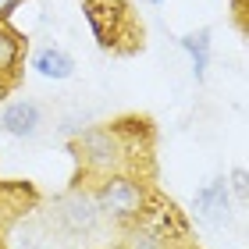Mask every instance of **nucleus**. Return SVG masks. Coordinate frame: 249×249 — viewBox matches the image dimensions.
<instances>
[{
    "label": "nucleus",
    "instance_id": "obj_5",
    "mask_svg": "<svg viewBox=\"0 0 249 249\" xmlns=\"http://www.w3.org/2000/svg\"><path fill=\"white\" fill-rule=\"evenodd\" d=\"M182 47L189 50V57H192V71H196V78H203V75H207V61H210V32L207 29L192 32V36L182 39Z\"/></svg>",
    "mask_w": 249,
    "mask_h": 249
},
{
    "label": "nucleus",
    "instance_id": "obj_9",
    "mask_svg": "<svg viewBox=\"0 0 249 249\" xmlns=\"http://www.w3.org/2000/svg\"><path fill=\"white\" fill-rule=\"evenodd\" d=\"M153 4H160V0H153Z\"/></svg>",
    "mask_w": 249,
    "mask_h": 249
},
{
    "label": "nucleus",
    "instance_id": "obj_1",
    "mask_svg": "<svg viewBox=\"0 0 249 249\" xmlns=\"http://www.w3.org/2000/svg\"><path fill=\"white\" fill-rule=\"evenodd\" d=\"M142 207V189L128 182V178H107L100 189V210H107L110 217H135Z\"/></svg>",
    "mask_w": 249,
    "mask_h": 249
},
{
    "label": "nucleus",
    "instance_id": "obj_2",
    "mask_svg": "<svg viewBox=\"0 0 249 249\" xmlns=\"http://www.w3.org/2000/svg\"><path fill=\"white\" fill-rule=\"evenodd\" d=\"M192 203H196V213L207 224H224V221H228V185H224V178L203 185Z\"/></svg>",
    "mask_w": 249,
    "mask_h": 249
},
{
    "label": "nucleus",
    "instance_id": "obj_8",
    "mask_svg": "<svg viewBox=\"0 0 249 249\" xmlns=\"http://www.w3.org/2000/svg\"><path fill=\"white\" fill-rule=\"evenodd\" d=\"M15 4H18V0H0V15H7V11L15 7Z\"/></svg>",
    "mask_w": 249,
    "mask_h": 249
},
{
    "label": "nucleus",
    "instance_id": "obj_6",
    "mask_svg": "<svg viewBox=\"0 0 249 249\" xmlns=\"http://www.w3.org/2000/svg\"><path fill=\"white\" fill-rule=\"evenodd\" d=\"M15 53H18V47H15V39H11L7 32H0V68L15 64Z\"/></svg>",
    "mask_w": 249,
    "mask_h": 249
},
{
    "label": "nucleus",
    "instance_id": "obj_3",
    "mask_svg": "<svg viewBox=\"0 0 249 249\" xmlns=\"http://www.w3.org/2000/svg\"><path fill=\"white\" fill-rule=\"evenodd\" d=\"M0 128L11 132V135H36L39 128V107L32 104V100H18V104H11L4 114H0Z\"/></svg>",
    "mask_w": 249,
    "mask_h": 249
},
{
    "label": "nucleus",
    "instance_id": "obj_7",
    "mask_svg": "<svg viewBox=\"0 0 249 249\" xmlns=\"http://www.w3.org/2000/svg\"><path fill=\"white\" fill-rule=\"evenodd\" d=\"M231 182H235V192H239V196H246V171H242V167H235Z\"/></svg>",
    "mask_w": 249,
    "mask_h": 249
},
{
    "label": "nucleus",
    "instance_id": "obj_4",
    "mask_svg": "<svg viewBox=\"0 0 249 249\" xmlns=\"http://www.w3.org/2000/svg\"><path fill=\"white\" fill-rule=\"evenodd\" d=\"M32 68H36V71H39L43 78H71V71H75V61L68 57L64 50H57V47H47V50H39V53H36Z\"/></svg>",
    "mask_w": 249,
    "mask_h": 249
}]
</instances>
